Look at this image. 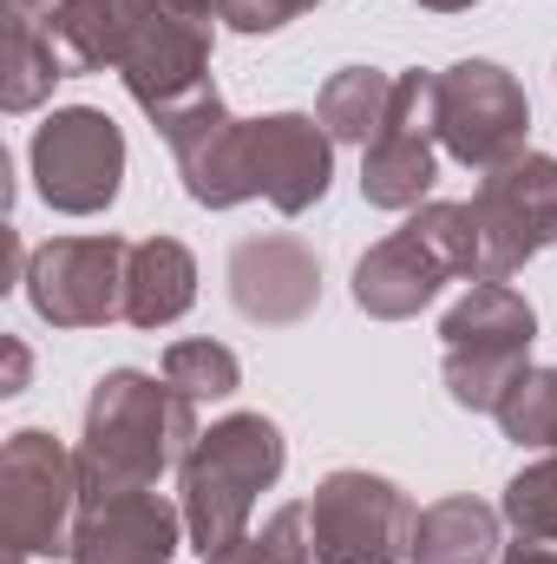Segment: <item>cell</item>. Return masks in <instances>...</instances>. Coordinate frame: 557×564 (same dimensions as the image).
<instances>
[{"mask_svg":"<svg viewBox=\"0 0 557 564\" xmlns=\"http://www.w3.org/2000/svg\"><path fill=\"white\" fill-rule=\"evenodd\" d=\"M197 401H184L171 381L144 368H112L86 394L79 426V499L119 492V486H157L177 473L197 446Z\"/></svg>","mask_w":557,"mask_h":564,"instance_id":"obj_1","label":"cell"},{"mask_svg":"<svg viewBox=\"0 0 557 564\" xmlns=\"http://www.w3.org/2000/svg\"><path fill=\"white\" fill-rule=\"evenodd\" d=\"M282 466H288V440L270 414H223L197 433L190 459L177 466V506L204 558L250 532L256 499L282 479Z\"/></svg>","mask_w":557,"mask_h":564,"instance_id":"obj_2","label":"cell"},{"mask_svg":"<svg viewBox=\"0 0 557 564\" xmlns=\"http://www.w3.org/2000/svg\"><path fill=\"white\" fill-rule=\"evenodd\" d=\"M452 276L479 282V224L472 204L426 197L394 237H381L354 263V308L374 322H414Z\"/></svg>","mask_w":557,"mask_h":564,"instance_id":"obj_3","label":"cell"},{"mask_svg":"<svg viewBox=\"0 0 557 564\" xmlns=\"http://www.w3.org/2000/svg\"><path fill=\"white\" fill-rule=\"evenodd\" d=\"M439 375L452 408L466 414H499V401L518 388V375L532 368V341H538V308L512 289V282H472L446 322H439Z\"/></svg>","mask_w":557,"mask_h":564,"instance_id":"obj_4","label":"cell"},{"mask_svg":"<svg viewBox=\"0 0 557 564\" xmlns=\"http://www.w3.org/2000/svg\"><path fill=\"white\" fill-rule=\"evenodd\" d=\"M79 525V453L46 426H20L0 446V539L7 558H73Z\"/></svg>","mask_w":557,"mask_h":564,"instance_id":"obj_5","label":"cell"},{"mask_svg":"<svg viewBox=\"0 0 557 564\" xmlns=\"http://www.w3.org/2000/svg\"><path fill=\"white\" fill-rule=\"evenodd\" d=\"M26 171L46 210L59 217H99L125 191V132L99 106H53L46 126H33Z\"/></svg>","mask_w":557,"mask_h":564,"instance_id":"obj_6","label":"cell"},{"mask_svg":"<svg viewBox=\"0 0 557 564\" xmlns=\"http://www.w3.org/2000/svg\"><path fill=\"white\" fill-rule=\"evenodd\" d=\"M419 506L401 479L368 466H335L308 492V539L315 564H401L414 552Z\"/></svg>","mask_w":557,"mask_h":564,"instance_id":"obj_7","label":"cell"},{"mask_svg":"<svg viewBox=\"0 0 557 564\" xmlns=\"http://www.w3.org/2000/svg\"><path fill=\"white\" fill-rule=\"evenodd\" d=\"M433 126L439 151L466 171H499L518 151H532V99L518 86V73H505L499 59H459L439 73L433 86Z\"/></svg>","mask_w":557,"mask_h":564,"instance_id":"obj_8","label":"cell"},{"mask_svg":"<svg viewBox=\"0 0 557 564\" xmlns=\"http://www.w3.org/2000/svg\"><path fill=\"white\" fill-rule=\"evenodd\" d=\"M466 204L479 224V282H512L557 243V158L518 151L512 164L485 171Z\"/></svg>","mask_w":557,"mask_h":564,"instance_id":"obj_9","label":"cell"},{"mask_svg":"<svg viewBox=\"0 0 557 564\" xmlns=\"http://www.w3.org/2000/svg\"><path fill=\"white\" fill-rule=\"evenodd\" d=\"M125 270H132L125 237H53L26 250L20 289L46 328H106L125 315Z\"/></svg>","mask_w":557,"mask_h":564,"instance_id":"obj_10","label":"cell"},{"mask_svg":"<svg viewBox=\"0 0 557 564\" xmlns=\"http://www.w3.org/2000/svg\"><path fill=\"white\" fill-rule=\"evenodd\" d=\"M210 46H217V26L177 13L171 0H144L139 7L132 40L119 53V79H125V93L139 99V112L151 126H164L171 112L217 93L210 86Z\"/></svg>","mask_w":557,"mask_h":564,"instance_id":"obj_11","label":"cell"},{"mask_svg":"<svg viewBox=\"0 0 557 564\" xmlns=\"http://www.w3.org/2000/svg\"><path fill=\"white\" fill-rule=\"evenodd\" d=\"M433 86L439 73H401L387 126L361 151V197L374 210H419L439 177V126H433Z\"/></svg>","mask_w":557,"mask_h":564,"instance_id":"obj_12","label":"cell"},{"mask_svg":"<svg viewBox=\"0 0 557 564\" xmlns=\"http://www.w3.org/2000/svg\"><path fill=\"white\" fill-rule=\"evenodd\" d=\"M243 171H250V191L256 197H270L282 217H302L335 184V139L308 112L243 119Z\"/></svg>","mask_w":557,"mask_h":564,"instance_id":"obj_13","label":"cell"},{"mask_svg":"<svg viewBox=\"0 0 557 564\" xmlns=\"http://www.w3.org/2000/svg\"><path fill=\"white\" fill-rule=\"evenodd\" d=\"M223 282H230V308L243 322H256V328H295L321 302V257L295 230H263V237H243L230 250Z\"/></svg>","mask_w":557,"mask_h":564,"instance_id":"obj_14","label":"cell"},{"mask_svg":"<svg viewBox=\"0 0 557 564\" xmlns=\"http://www.w3.org/2000/svg\"><path fill=\"white\" fill-rule=\"evenodd\" d=\"M184 506H171L151 486H119L79 499L73 558L66 564H171L184 545Z\"/></svg>","mask_w":557,"mask_h":564,"instance_id":"obj_15","label":"cell"},{"mask_svg":"<svg viewBox=\"0 0 557 564\" xmlns=\"http://www.w3.org/2000/svg\"><path fill=\"white\" fill-rule=\"evenodd\" d=\"M164 144L177 158V177H184V197L197 210H237L250 204V171H243V119L223 106V93H204L197 106L171 112L164 126Z\"/></svg>","mask_w":557,"mask_h":564,"instance_id":"obj_16","label":"cell"},{"mask_svg":"<svg viewBox=\"0 0 557 564\" xmlns=\"http://www.w3.org/2000/svg\"><path fill=\"white\" fill-rule=\"evenodd\" d=\"M505 512H492L472 492H446L419 512L407 564H499L505 558Z\"/></svg>","mask_w":557,"mask_h":564,"instance_id":"obj_17","label":"cell"},{"mask_svg":"<svg viewBox=\"0 0 557 564\" xmlns=\"http://www.w3.org/2000/svg\"><path fill=\"white\" fill-rule=\"evenodd\" d=\"M197 302V257L177 237H144L132 243V270H125V322L132 328H171L184 322Z\"/></svg>","mask_w":557,"mask_h":564,"instance_id":"obj_18","label":"cell"},{"mask_svg":"<svg viewBox=\"0 0 557 564\" xmlns=\"http://www.w3.org/2000/svg\"><path fill=\"white\" fill-rule=\"evenodd\" d=\"M144 0H59L46 13V40L59 46L66 73H119V53L132 40V20H139Z\"/></svg>","mask_w":557,"mask_h":564,"instance_id":"obj_19","label":"cell"},{"mask_svg":"<svg viewBox=\"0 0 557 564\" xmlns=\"http://www.w3.org/2000/svg\"><path fill=\"white\" fill-rule=\"evenodd\" d=\"M394 79H401V73H381V66H341V73H328L321 93H315L321 132L335 144H361V151H368V139L387 126Z\"/></svg>","mask_w":557,"mask_h":564,"instance_id":"obj_20","label":"cell"},{"mask_svg":"<svg viewBox=\"0 0 557 564\" xmlns=\"http://www.w3.org/2000/svg\"><path fill=\"white\" fill-rule=\"evenodd\" d=\"M59 79H73V73H66L59 46L46 40V20L40 13H7V86H0V106L13 119H26V112H40L53 99Z\"/></svg>","mask_w":557,"mask_h":564,"instance_id":"obj_21","label":"cell"},{"mask_svg":"<svg viewBox=\"0 0 557 564\" xmlns=\"http://www.w3.org/2000/svg\"><path fill=\"white\" fill-rule=\"evenodd\" d=\"M164 381L184 394V401H230L237 388H243V361H237V348H223V341H171L164 348Z\"/></svg>","mask_w":557,"mask_h":564,"instance_id":"obj_22","label":"cell"},{"mask_svg":"<svg viewBox=\"0 0 557 564\" xmlns=\"http://www.w3.org/2000/svg\"><path fill=\"white\" fill-rule=\"evenodd\" d=\"M499 433L512 446H538V453H557V368H525L518 388L499 401Z\"/></svg>","mask_w":557,"mask_h":564,"instance_id":"obj_23","label":"cell"},{"mask_svg":"<svg viewBox=\"0 0 557 564\" xmlns=\"http://www.w3.org/2000/svg\"><path fill=\"white\" fill-rule=\"evenodd\" d=\"M204 564H315V539H308V499L282 506L263 532H243L237 545L210 552Z\"/></svg>","mask_w":557,"mask_h":564,"instance_id":"obj_24","label":"cell"},{"mask_svg":"<svg viewBox=\"0 0 557 564\" xmlns=\"http://www.w3.org/2000/svg\"><path fill=\"white\" fill-rule=\"evenodd\" d=\"M499 512H505V525H512L518 539H545V545H557V453L532 459L525 473H512Z\"/></svg>","mask_w":557,"mask_h":564,"instance_id":"obj_25","label":"cell"},{"mask_svg":"<svg viewBox=\"0 0 557 564\" xmlns=\"http://www.w3.org/2000/svg\"><path fill=\"white\" fill-rule=\"evenodd\" d=\"M308 7H321V0H230L223 26H230V33H282V26L302 20Z\"/></svg>","mask_w":557,"mask_h":564,"instance_id":"obj_26","label":"cell"},{"mask_svg":"<svg viewBox=\"0 0 557 564\" xmlns=\"http://www.w3.org/2000/svg\"><path fill=\"white\" fill-rule=\"evenodd\" d=\"M26 375H33V355H26V341H13V335H7V388H0V394H20V388H26Z\"/></svg>","mask_w":557,"mask_h":564,"instance_id":"obj_27","label":"cell"},{"mask_svg":"<svg viewBox=\"0 0 557 564\" xmlns=\"http://www.w3.org/2000/svg\"><path fill=\"white\" fill-rule=\"evenodd\" d=\"M499 564H557V545H545V539H518V545H505Z\"/></svg>","mask_w":557,"mask_h":564,"instance_id":"obj_28","label":"cell"},{"mask_svg":"<svg viewBox=\"0 0 557 564\" xmlns=\"http://www.w3.org/2000/svg\"><path fill=\"white\" fill-rule=\"evenodd\" d=\"M177 13H190V20H204V26H223V13H230V0H171Z\"/></svg>","mask_w":557,"mask_h":564,"instance_id":"obj_29","label":"cell"},{"mask_svg":"<svg viewBox=\"0 0 557 564\" xmlns=\"http://www.w3.org/2000/svg\"><path fill=\"white\" fill-rule=\"evenodd\" d=\"M53 7H59V0H7V13H40V20H46Z\"/></svg>","mask_w":557,"mask_h":564,"instance_id":"obj_30","label":"cell"},{"mask_svg":"<svg viewBox=\"0 0 557 564\" xmlns=\"http://www.w3.org/2000/svg\"><path fill=\"white\" fill-rule=\"evenodd\" d=\"M414 7H426V13H466V7H479V0H414Z\"/></svg>","mask_w":557,"mask_h":564,"instance_id":"obj_31","label":"cell"},{"mask_svg":"<svg viewBox=\"0 0 557 564\" xmlns=\"http://www.w3.org/2000/svg\"><path fill=\"white\" fill-rule=\"evenodd\" d=\"M13 564H33V558H13Z\"/></svg>","mask_w":557,"mask_h":564,"instance_id":"obj_32","label":"cell"}]
</instances>
